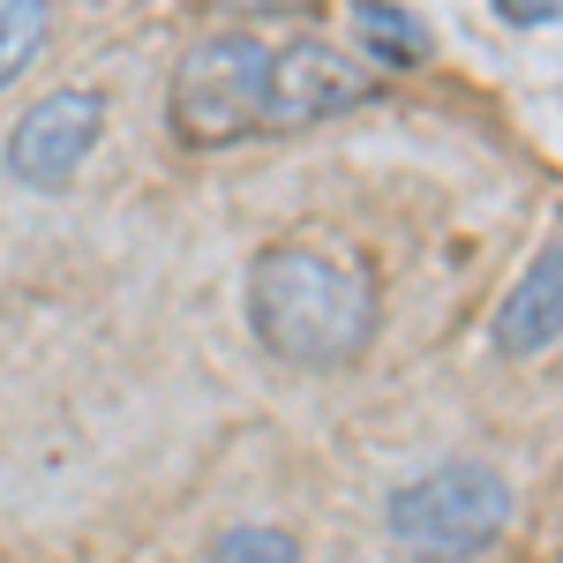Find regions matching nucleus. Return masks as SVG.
Returning <instances> with one entry per match:
<instances>
[{"mask_svg":"<svg viewBox=\"0 0 563 563\" xmlns=\"http://www.w3.org/2000/svg\"><path fill=\"white\" fill-rule=\"evenodd\" d=\"M384 76L323 38H196L166 84V129L188 151H225L256 135H294L361 113Z\"/></svg>","mask_w":563,"mask_h":563,"instance_id":"1","label":"nucleus"},{"mask_svg":"<svg viewBox=\"0 0 563 563\" xmlns=\"http://www.w3.org/2000/svg\"><path fill=\"white\" fill-rule=\"evenodd\" d=\"M249 331L286 368H346L376 339V286L339 249L278 241L249 263Z\"/></svg>","mask_w":563,"mask_h":563,"instance_id":"2","label":"nucleus"},{"mask_svg":"<svg viewBox=\"0 0 563 563\" xmlns=\"http://www.w3.org/2000/svg\"><path fill=\"white\" fill-rule=\"evenodd\" d=\"M504 526H511V481L481 459L429 466L384 496V533L413 563H466L481 549H496Z\"/></svg>","mask_w":563,"mask_h":563,"instance_id":"3","label":"nucleus"},{"mask_svg":"<svg viewBox=\"0 0 563 563\" xmlns=\"http://www.w3.org/2000/svg\"><path fill=\"white\" fill-rule=\"evenodd\" d=\"M98 129H106V98L98 90H53V98H38L8 129V174H15V188L60 196L68 180L84 174V158L98 151Z\"/></svg>","mask_w":563,"mask_h":563,"instance_id":"4","label":"nucleus"},{"mask_svg":"<svg viewBox=\"0 0 563 563\" xmlns=\"http://www.w3.org/2000/svg\"><path fill=\"white\" fill-rule=\"evenodd\" d=\"M556 339H563V233L526 263V278L496 308V353L526 361V353H549Z\"/></svg>","mask_w":563,"mask_h":563,"instance_id":"5","label":"nucleus"},{"mask_svg":"<svg viewBox=\"0 0 563 563\" xmlns=\"http://www.w3.org/2000/svg\"><path fill=\"white\" fill-rule=\"evenodd\" d=\"M353 38H361V53L384 76H406V68H429L435 60L429 23L413 8H398V0H353Z\"/></svg>","mask_w":563,"mask_h":563,"instance_id":"6","label":"nucleus"},{"mask_svg":"<svg viewBox=\"0 0 563 563\" xmlns=\"http://www.w3.org/2000/svg\"><path fill=\"white\" fill-rule=\"evenodd\" d=\"M45 31H53V8L45 0H0V90L45 53Z\"/></svg>","mask_w":563,"mask_h":563,"instance_id":"7","label":"nucleus"},{"mask_svg":"<svg viewBox=\"0 0 563 563\" xmlns=\"http://www.w3.org/2000/svg\"><path fill=\"white\" fill-rule=\"evenodd\" d=\"M203 563H301V541L286 533V526H263V519H249V526H225L211 541V556Z\"/></svg>","mask_w":563,"mask_h":563,"instance_id":"8","label":"nucleus"},{"mask_svg":"<svg viewBox=\"0 0 563 563\" xmlns=\"http://www.w3.org/2000/svg\"><path fill=\"white\" fill-rule=\"evenodd\" d=\"M218 15H241V23H278V15H308L316 0H203Z\"/></svg>","mask_w":563,"mask_h":563,"instance_id":"9","label":"nucleus"},{"mask_svg":"<svg viewBox=\"0 0 563 563\" xmlns=\"http://www.w3.org/2000/svg\"><path fill=\"white\" fill-rule=\"evenodd\" d=\"M496 15L519 31H541V23H563V0H496Z\"/></svg>","mask_w":563,"mask_h":563,"instance_id":"10","label":"nucleus"}]
</instances>
